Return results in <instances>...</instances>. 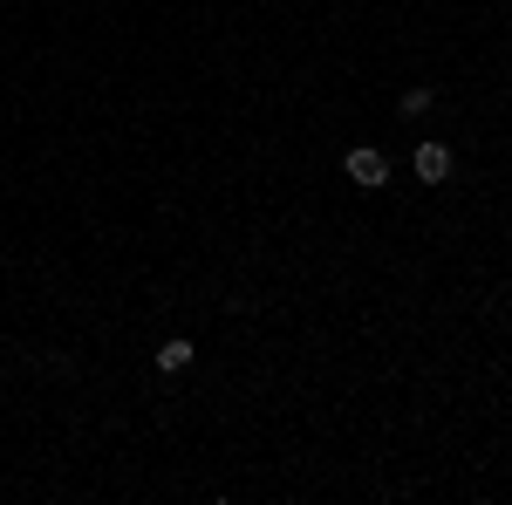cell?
Listing matches in <instances>:
<instances>
[{"label": "cell", "mask_w": 512, "mask_h": 505, "mask_svg": "<svg viewBox=\"0 0 512 505\" xmlns=\"http://www.w3.org/2000/svg\"><path fill=\"white\" fill-rule=\"evenodd\" d=\"M342 178H349L355 192H383V185L396 178V164H390V151H383V144H369V137H362V144H349V151H342Z\"/></svg>", "instance_id": "cell-1"}, {"label": "cell", "mask_w": 512, "mask_h": 505, "mask_svg": "<svg viewBox=\"0 0 512 505\" xmlns=\"http://www.w3.org/2000/svg\"><path fill=\"white\" fill-rule=\"evenodd\" d=\"M410 171H417V185H451V178H458V151H451V144H444V137H417V144H410Z\"/></svg>", "instance_id": "cell-2"}, {"label": "cell", "mask_w": 512, "mask_h": 505, "mask_svg": "<svg viewBox=\"0 0 512 505\" xmlns=\"http://www.w3.org/2000/svg\"><path fill=\"white\" fill-rule=\"evenodd\" d=\"M198 342L192 335H164L158 349H151V376H164V383H171V376H185V369H198Z\"/></svg>", "instance_id": "cell-3"}, {"label": "cell", "mask_w": 512, "mask_h": 505, "mask_svg": "<svg viewBox=\"0 0 512 505\" xmlns=\"http://www.w3.org/2000/svg\"><path fill=\"white\" fill-rule=\"evenodd\" d=\"M437 103H444V89H437V82H403V89H396V117H403V123L437 117Z\"/></svg>", "instance_id": "cell-4"}]
</instances>
